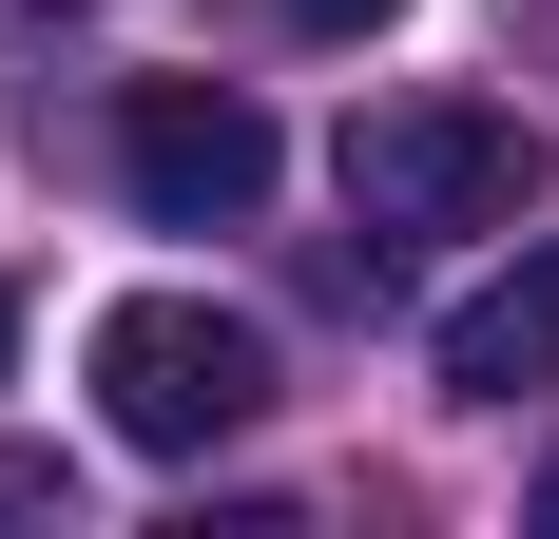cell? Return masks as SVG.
<instances>
[{"mask_svg":"<svg viewBox=\"0 0 559 539\" xmlns=\"http://www.w3.org/2000/svg\"><path fill=\"white\" fill-rule=\"evenodd\" d=\"M97 424L135 443V463H213L251 405H271V327L213 309V289H135V309H97Z\"/></svg>","mask_w":559,"mask_h":539,"instance_id":"1","label":"cell"},{"mask_svg":"<svg viewBox=\"0 0 559 539\" xmlns=\"http://www.w3.org/2000/svg\"><path fill=\"white\" fill-rule=\"evenodd\" d=\"M521 193H540V135H521L502 97L405 77V97L347 116V213L386 231V251H425V231H521Z\"/></svg>","mask_w":559,"mask_h":539,"instance_id":"2","label":"cell"},{"mask_svg":"<svg viewBox=\"0 0 559 539\" xmlns=\"http://www.w3.org/2000/svg\"><path fill=\"white\" fill-rule=\"evenodd\" d=\"M271 173L289 155H271V116L231 97V77H135V97H116V193L155 231H251Z\"/></svg>","mask_w":559,"mask_h":539,"instance_id":"3","label":"cell"},{"mask_svg":"<svg viewBox=\"0 0 559 539\" xmlns=\"http://www.w3.org/2000/svg\"><path fill=\"white\" fill-rule=\"evenodd\" d=\"M444 385H463V405L559 385V231H521V270H483V289L444 309Z\"/></svg>","mask_w":559,"mask_h":539,"instance_id":"4","label":"cell"},{"mask_svg":"<svg viewBox=\"0 0 559 539\" xmlns=\"http://www.w3.org/2000/svg\"><path fill=\"white\" fill-rule=\"evenodd\" d=\"M0 520H58V463H20V443H0Z\"/></svg>","mask_w":559,"mask_h":539,"instance_id":"5","label":"cell"},{"mask_svg":"<svg viewBox=\"0 0 559 539\" xmlns=\"http://www.w3.org/2000/svg\"><path fill=\"white\" fill-rule=\"evenodd\" d=\"M367 20H386V0H289V39H367Z\"/></svg>","mask_w":559,"mask_h":539,"instance_id":"6","label":"cell"},{"mask_svg":"<svg viewBox=\"0 0 559 539\" xmlns=\"http://www.w3.org/2000/svg\"><path fill=\"white\" fill-rule=\"evenodd\" d=\"M0 347H20V289H0Z\"/></svg>","mask_w":559,"mask_h":539,"instance_id":"7","label":"cell"},{"mask_svg":"<svg viewBox=\"0 0 559 539\" xmlns=\"http://www.w3.org/2000/svg\"><path fill=\"white\" fill-rule=\"evenodd\" d=\"M540 520H559V463H540Z\"/></svg>","mask_w":559,"mask_h":539,"instance_id":"8","label":"cell"},{"mask_svg":"<svg viewBox=\"0 0 559 539\" xmlns=\"http://www.w3.org/2000/svg\"><path fill=\"white\" fill-rule=\"evenodd\" d=\"M540 20H559V0H540Z\"/></svg>","mask_w":559,"mask_h":539,"instance_id":"9","label":"cell"}]
</instances>
